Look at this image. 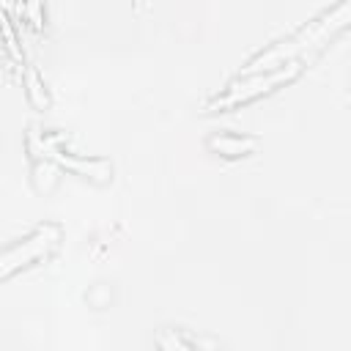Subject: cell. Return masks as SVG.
Here are the masks:
<instances>
[{
    "label": "cell",
    "instance_id": "7",
    "mask_svg": "<svg viewBox=\"0 0 351 351\" xmlns=\"http://www.w3.org/2000/svg\"><path fill=\"white\" fill-rule=\"evenodd\" d=\"M27 82H30V88H27V93H30V99H33V104H38V107H41V104H47V96L41 93V85H38V77H36L33 71L27 74Z\"/></svg>",
    "mask_w": 351,
    "mask_h": 351
},
{
    "label": "cell",
    "instance_id": "3",
    "mask_svg": "<svg viewBox=\"0 0 351 351\" xmlns=\"http://www.w3.org/2000/svg\"><path fill=\"white\" fill-rule=\"evenodd\" d=\"M55 239H58V228H41L33 239H27V241H22L19 247H14L11 252L0 255V277H3V274H8L11 269H16V266L27 263L30 258L41 255V252L55 241Z\"/></svg>",
    "mask_w": 351,
    "mask_h": 351
},
{
    "label": "cell",
    "instance_id": "4",
    "mask_svg": "<svg viewBox=\"0 0 351 351\" xmlns=\"http://www.w3.org/2000/svg\"><path fill=\"white\" fill-rule=\"evenodd\" d=\"M49 156L58 159V162L66 165V167H74V170H80V173H90V176H96V178H104V176L110 173V167H107L104 162H85V159L63 156V154H58V151H49Z\"/></svg>",
    "mask_w": 351,
    "mask_h": 351
},
{
    "label": "cell",
    "instance_id": "1",
    "mask_svg": "<svg viewBox=\"0 0 351 351\" xmlns=\"http://www.w3.org/2000/svg\"><path fill=\"white\" fill-rule=\"evenodd\" d=\"M348 14V3H343L335 14H324L321 19H315V22H310L307 27H302L293 38H288V41H282V44H277V47H271L269 52H263V55H258L250 66H247V74L250 71H261V69H269V66H274V63H280L282 58H291L293 52H299V49H304V47H310V44H315L332 25H335V19L337 16H346Z\"/></svg>",
    "mask_w": 351,
    "mask_h": 351
},
{
    "label": "cell",
    "instance_id": "2",
    "mask_svg": "<svg viewBox=\"0 0 351 351\" xmlns=\"http://www.w3.org/2000/svg\"><path fill=\"white\" fill-rule=\"evenodd\" d=\"M296 71H299V63H296V60H288L282 69L266 71L263 77H252V80L236 82V85H230V93H228V96H222V99H217V101L211 104V110H217V107H228V104H236L239 99H250V96H255V93H261V90H269L271 85H277V82L293 77Z\"/></svg>",
    "mask_w": 351,
    "mask_h": 351
},
{
    "label": "cell",
    "instance_id": "5",
    "mask_svg": "<svg viewBox=\"0 0 351 351\" xmlns=\"http://www.w3.org/2000/svg\"><path fill=\"white\" fill-rule=\"evenodd\" d=\"M211 145L219 148V151H228V154H241V151L252 148L255 143L252 140H239V137H214Z\"/></svg>",
    "mask_w": 351,
    "mask_h": 351
},
{
    "label": "cell",
    "instance_id": "6",
    "mask_svg": "<svg viewBox=\"0 0 351 351\" xmlns=\"http://www.w3.org/2000/svg\"><path fill=\"white\" fill-rule=\"evenodd\" d=\"M159 346H162L165 351H195V348L184 346L173 332H162V335H159Z\"/></svg>",
    "mask_w": 351,
    "mask_h": 351
}]
</instances>
